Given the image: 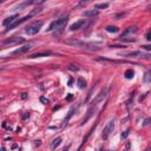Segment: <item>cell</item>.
I'll return each mask as SVG.
<instances>
[{
	"instance_id": "obj_6",
	"label": "cell",
	"mask_w": 151,
	"mask_h": 151,
	"mask_svg": "<svg viewBox=\"0 0 151 151\" xmlns=\"http://www.w3.org/2000/svg\"><path fill=\"white\" fill-rule=\"evenodd\" d=\"M67 20H68V14H64L59 19H57V28H56V31L62 32L64 30V27L66 26V24H67Z\"/></svg>"
},
{
	"instance_id": "obj_19",
	"label": "cell",
	"mask_w": 151,
	"mask_h": 151,
	"mask_svg": "<svg viewBox=\"0 0 151 151\" xmlns=\"http://www.w3.org/2000/svg\"><path fill=\"white\" fill-rule=\"evenodd\" d=\"M74 110H76V107H71V110L68 111V115L65 117V119H64V124L63 125H66L67 124V122L70 120V118H71L72 116H73V112H74Z\"/></svg>"
},
{
	"instance_id": "obj_32",
	"label": "cell",
	"mask_w": 151,
	"mask_h": 151,
	"mask_svg": "<svg viewBox=\"0 0 151 151\" xmlns=\"http://www.w3.org/2000/svg\"><path fill=\"white\" fill-rule=\"evenodd\" d=\"M68 149H70V145H67V146H65V148H64V149H63L62 151H67Z\"/></svg>"
},
{
	"instance_id": "obj_37",
	"label": "cell",
	"mask_w": 151,
	"mask_h": 151,
	"mask_svg": "<svg viewBox=\"0 0 151 151\" xmlns=\"http://www.w3.org/2000/svg\"><path fill=\"white\" fill-rule=\"evenodd\" d=\"M1 151H5V148H4V146L1 148Z\"/></svg>"
},
{
	"instance_id": "obj_11",
	"label": "cell",
	"mask_w": 151,
	"mask_h": 151,
	"mask_svg": "<svg viewBox=\"0 0 151 151\" xmlns=\"http://www.w3.org/2000/svg\"><path fill=\"white\" fill-rule=\"evenodd\" d=\"M84 17H96V15H98L99 14V12H98V9H87V11H84L83 13H82Z\"/></svg>"
},
{
	"instance_id": "obj_24",
	"label": "cell",
	"mask_w": 151,
	"mask_h": 151,
	"mask_svg": "<svg viewBox=\"0 0 151 151\" xmlns=\"http://www.w3.org/2000/svg\"><path fill=\"white\" fill-rule=\"evenodd\" d=\"M128 136H129V130H126V131H124V132L122 134V136H120V138H122V139H125Z\"/></svg>"
},
{
	"instance_id": "obj_26",
	"label": "cell",
	"mask_w": 151,
	"mask_h": 151,
	"mask_svg": "<svg viewBox=\"0 0 151 151\" xmlns=\"http://www.w3.org/2000/svg\"><path fill=\"white\" fill-rule=\"evenodd\" d=\"M142 47L145 50V51H151V45H143Z\"/></svg>"
},
{
	"instance_id": "obj_36",
	"label": "cell",
	"mask_w": 151,
	"mask_h": 151,
	"mask_svg": "<svg viewBox=\"0 0 151 151\" xmlns=\"http://www.w3.org/2000/svg\"><path fill=\"white\" fill-rule=\"evenodd\" d=\"M144 151H151V146H149V148H146Z\"/></svg>"
},
{
	"instance_id": "obj_17",
	"label": "cell",
	"mask_w": 151,
	"mask_h": 151,
	"mask_svg": "<svg viewBox=\"0 0 151 151\" xmlns=\"http://www.w3.org/2000/svg\"><path fill=\"white\" fill-rule=\"evenodd\" d=\"M143 82H144L145 84H148V83H151V70H149V71H146V72L144 73V77H143Z\"/></svg>"
},
{
	"instance_id": "obj_5",
	"label": "cell",
	"mask_w": 151,
	"mask_h": 151,
	"mask_svg": "<svg viewBox=\"0 0 151 151\" xmlns=\"http://www.w3.org/2000/svg\"><path fill=\"white\" fill-rule=\"evenodd\" d=\"M113 129H115V119H111V120H110V122L106 124V126L104 128L102 137H103L104 139H107V138L110 137V135L113 132Z\"/></svg>"
},
{
	"instance_id": "obj_31",
	"label": "cell",
	"mask_w": 151,
	"mask_h": 151,
	"mask_svg": "<svg viewBox=\"0 0 151 151\" xmlns=\"http://www.w3.org/2000/svg\"><path fill=\"white\" fill-rule=\"evenodd\" d=\"M21 98H23V99H26V98H27V93H23V95H21Z\"/></svg>"
},
{
	"instance_id": "obj_1",
	"label": "cell",
	"mask_w": 151,
	"mask_h": 151,
	"mask_svg": "<svg viewBox=\"0 0 151 151\" xmlns=\"http://www.w3.org/2000/svg\"><path fill=\"white\" fill-rule=\"evenodd\" d=\"M43 25H44L43 21L32 23V24H30V25L25 28V32H26L28 36H34V34H37V33L40 31V28L43 27Z\"/></svg>"
},
{
	"instance_id": "obj_14",
	"label": "cell",
	"mask_w": 151,
	"mask_h": 151,
	"mask_svg": "<svg viewBox=\"0 0 151 151\" xmlns=\"http://www.w3.org/2000/svg\"><path fill=\"white\" fill-rule=\"evenodd\" d=\"M51 54V52L50 51H45V52H37V53H33L30 56V58H39V57H47Z\"/></svg>"
},
{
	"instance_id": "obj_35",
	"label": "cell",
	"mask_w": 151,
	"mask_h": 151,
	"mask_svg": "<svg viewBox=\"0 0 151 151\" xmlns=\"http://www.w3.org/2000/svg\"><path fill=\"white\" fill-rule=\"evenodd\" d=\"M27 117H28V113H25V115L23 116V118H24V119H25V118H27Z\"/></svg>"
},
{
	"instance_id": "obj_33",
	"label": "cell",
	"mask_w": 151,
	"mask_h": 151,
	"mask_svg": "<svg viewBox=\"0 0 151 151\" xmlns=\"http://www.w3.org/2000/svg\"><path fill=\"white\" fill-rule=\"evenodd\" d=\"M146 8L149 9V11H151V3H150V4L148 5V6H146Z\"/></svg>"
},
{
	"instance_id": "obj_16",
	"label": "cell",
	"mask_w": 151,
	"mask_h": 151,
	"mask_svg": "<svg viewBox=\"0 0 151 151\" xmlns=\"http://www.w3.org/2000/svg\"><path fill=\"white\" fill-rule=\"evenodd\" d=\"M77 85H78V87L79 89H85L86 87V80L84 79V78H78V80H77Z\"/></svg>"
},
{
	"instance_id": "obj_30",
	"label": "cell",
	"mask_w": 151,
	"mask_h": 151,
	"mask_svg": "<svg viewBox=\"0 0 151 151\" xmlns=\"http://www.w3.org/2000/svg\"><path fill=\"white\" fill-rule=\"evenodd\" d=\"M72 83H73V78H70V80H68V86H72Z\"/></svg>"
},
{
	"instance_id": "obj_25",
	"label": "cell",
	"mask_w": 151,
	"mask_h": 151,
	"mask_svg": "<svg viewBox=\"0 0 151 151\" xmlns=\"http://www.w3.org/2000/svg\"><path fill=\"white\" fill-rule=\"evenodd\" d=\"M120 40L122 42H136V39H128V38H122V37H120Z\"/></svg>"
},
{
	"instance_id": "obj_34",
	"label": "cell",
	"mask_w": 151,
	"mask_h": 151,
	"mask_svg": "<svg viewBox=\"0 0 151 151\" xmlns=\"http://www.w3.org/2000/svg\"><path fill=\"white\" fill-rule=\"evenodd\" d=\"M72 99V95H70L68 97H67V100H71Z\"/></svg>"
},
{
	"instance_id": "obj_21",
	"label": "cell",
	"mask_w": 151,
	"mask_h": 151,
	"mask_svg": "<svg viewBox=\"0 0 151 151\" xmlns=\"http://www.w3.org/2000/svg\"><path fill=\"white\" fill-rule=\"evenodd\" d=\"M57 28V19L56 20H53V21L50 24V26H48V28H47V32H51V31H54V30Z\"/></svg>"
},
{
	"instance_id": "obj_12",
	"label": "cell",
	"mask_w": 151,
	"mask_h": 151,
	"mask_svg": "<svg viewBox=\"0 0 151 151\" xmlns=\"http://www.w3.org/2000/svg\"><path fill=\"white\" fill-rule=\"evenodd\" d=\"M18 17H19L18 14H14V15H11V17L6 18V19L4 20V21H3V25H5V26H6V25H7V26H8V25H11L12 23H14V21H15V19H17Z\"/></svg>"
},
{
	"instance_id": "obj_9",
	"label": "cell",
	"mask_w": 151,
	"mask_h": 151,
	"mask_svg": "<svg viewBox=\"0 0 151 151\" xmlns=\"http://www.w3.org/2000/svg\"><path fill=\"white\" fill-rule=\"evenodd\" d=\"M106 95H107V90L105 89V90H103V91L100 92V93H99V95H98V96L93 99V102H95V103H97V104H98V103H100L102 100H104V98L106 97Z\"/></svg>"
},
{
	"instance_id": "obj_23",
	"label": "cell",
	"mask_w": 151,
	"mask_h": 151,
	"mask_svg": "<svg viewBox=\"0 0 151 151\" xmlns=\"http://www.w3.org/2000/svg\"><path fill=\"white\" fill-rule=\"evenodd\" d=\"M67 68L70 70V71H79V66L77 64H71V65H68Z\"/></svg>"
},
{
	"instance_id": "obj_28",
	"label": "cell",
	"mask_w": 151,
	"mask_h": 151,
	"mask_svg": "<svg viewBox=\"0 0 151 151\" xmlns=\"http://www.w3.org/2000/svg\"><path fill=\"white\" fill-rule=\"evenodd\" d=\"M150 122H151V118H148V119H145V120H144V124H143V125H144V126H145V125H149V124H150Z\"/></svg>"
},
{
	"instance_id": "obj_7",
	"label": "cell",
	"mask_w": 151,
	"mask_h": 151,
	"mask_svg": "<svg viewBox=\"0 0 151 151\" xmlns=\"http://www.w3.org/2000/svg\"><path fill=\"white\" fill-rule=\"evenodd\" d=\"M97 60H99V62H110L115 64H136L132 62H128V60H116V59H107V58H98Z\"/></svg>"
},
{
	"instance_id": "obj_20",
	"label": "cell",
	"mask_w": 151,
	"mask_h": 151,
	"mask_svg": "<svg viewBox=\"0 0 151 151\" xmlns=\"http://www.w3.org/2000/svg\"><path fill=\"white\" fill-rule=\"evenodd\" d=\"M105 30H106V32H109V33H117L119 31V28L117 26H107Z\"/></svg>"
},
{
	"instance_id": "obj_15",
	"label": "cell",
	"mask_w": 151,
	"mask_h": 151,
	"mask_svg": "<svg viewBox=\"0 0 151 151\" xmlns=\"http://www.w3.org/2000/svg\"><path fill=\"white\" fill-rule=\"evenodd\" d=\"M60 143H62V137H57V138H54V139H53V142L51 143V149H52V150L57 149V146H59Z\"/></svg>"
},
{
	"instance_id": "obj_13",
	"label": "cell",
	"mask_w": 151,
	"mask_h": 151,
	"mask_svg": "<svg viewBox=\"0 0 151 151\" xmlns=\"http://www.w3.org/2000/svg\"><path fill=\"white\" fill-rule=\"evenodd\" d=\"M137 31V27L136 26H130V27H128L125 31L123 32V34H122V38H124L125 36H128V34H130V33H135Z\"/></svg>"
},
{
	"instance_id": "obj_29",
	"label": "cell",
	"mask_w": 151,
	"mask_h": 151,
	"mask_svg": "<svg viewBox=\"0 0 151 151\" xmlns=\"http://www.w3.org/2000/svg\"><path fill=\"white\" fill-rule=\"evenodd\" d=\"M40 100H42V102H43V103H45V104H47V103L50 102V100H48V99H46V98H44V97H42V98H40Z\"/></svg>"
},
{
	"instance_id": "obj_3",
	"label": "cell",
	"mask_w": 151,
	"mask_h": 151,
	"mask_svg": "<svg viewBox=\"0 0 151 151\" xmlns=\"http://www.w3.org/2000/svg\"><path fill=\"white\" fill-rule=\"evenodd\" d=\"M32 17H33L32 14H28V15H25V17H23V18H20V19H18V20H15L14 23H12L11 25H8V26H7V28H6V31H5V32L12 31V30H14L15 27H18L19 25H21L23 23H25L26 20H28V19H31Z\"/></svg>"
},
{
	"instance_id": "obj_22",
	"label": "cell",
	"mask_w": 151,
	"mask_h": 151,
	"mask_svg": "<svg viewBox=\"0 0 151 151\" xmlns=\"http://www.w3.org/2000/svg\"><path fill=\"white\" fill-rule=\"evenodd\" d=\"M109 3H103V4H95V9H100V8H107Z\"/></svg>"
},
{
	"instance_id": "obj_27",
	"label": "cell",
	"mask_w": 151,
	"mask_h": 151,
	"mask_svg": "<svg viewBox=\"0 0 151 151\" xmlns=\"http://www.w3.org/2000/svg\"><path fill=\"white\" fill-rule=\"evenodd\" d=\"M145 37H146V39L149 40V42H151V30H150V31L146 33V36H145Z\"/></svg>"
},
{
	"instance_id": "obj_2",
	"label": "cell",
	"mask_w": 151,
	"mask_h": 151,
	"mask_svg": "<svg viewBox=\"0 0 151 151\" xmlns=\"http://www.w3.org/2000/svg\"><path fill=\"white\" fill-rule=\"evenodd\" d=\"M25 42V39L21 37H12V38H8L4 42H1L3 46H11V45H18V44H21Z\"/></svg>"
},
{
	"instance_id": "obj_8",
	"label": "cell",
	"mask_w": 151,
	"mask_h": 151,
	"mask_svg": "<svg viewBox=\"0 0 151 151\" xmlns=\"http://www.w3.org/2000/svg\"><path fill=\"white\" fill-rule=\"evenodd\" d=\"M30 50H31V44H27V45H24V46H21V47H19V48H17L15 51H13V54L14 56H20V54H24V53H26V52H28Z\"/></svg>"
},
{
	"instance_id": "obj_10",
	"label": "cell",
	"mask_w": 151,
	"mask_h": 151,
	"mask_svg": "<svg viewBox=\"0 0 151 151\" xmlns=\"http://www.w3.org/2000/svg\"><path fill=\"white\" fill-rule=\"evenodd\" d=\"M84 25H85V20H79V21H77V23L72 24V25H71V27H70V30H71V31H76V30L82 28Z\"/></svg>"
},
{
	"instance_id": "obj_4",
	"label": "cell",
	"mask_w": 151,
	"mask_h": 151,
	"mask_svg": "<svg viewBox=\"0 0 151 151\" xmlns=\"http://www.w3.org/2000/svg\"><path fill=\"white\" fill-rule=\"evenodd\" d=\"M97 103H95L93 100H92V103H91V105H90V107L87 109V112H86V116L84 117V119L82 120V123H80V125H84L85 123H87L89 120H90V118H91L92 116H93V113H95V111H96V107H97Z\"/></svg>"
},
{
	"instance_id": "obj_18",
	"label": "cell",
	"mask_w": 151,
	"mask_h": 151,
	"mask_svg": "<svg viewBox=\"0 0 151 151\" xmlns=\"http://www.w3.org/2000/svg\"><path fill=\"white\" fill-rule=\"evenodd\" d=\"M124 77H125L126 79H132V78L135 77V72H134V70H132V68L126 70L125 73H124Z\"/></svg>"
}]
</instances>
